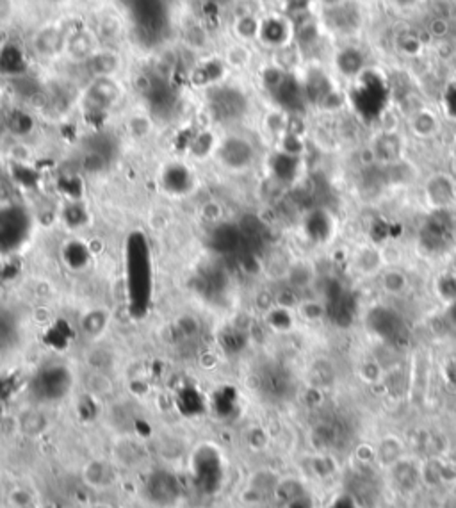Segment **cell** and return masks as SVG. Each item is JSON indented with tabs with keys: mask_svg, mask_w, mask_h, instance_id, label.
I'll return each mask as SVG.
<instances>
[{
	"mask_svg": "<svg viewBox=\"0 0 456 508\" xmlns=\"http://www.w3.org/2000/svg\"><path fill=\"white\" fill-rule=\"evenodd\" d=\"M86 387L87 391L93 396H99V398H106V396L113 395V380L102 371H91L90 375L86 376Z\"/></svg>",
	"mask_w": 456,
	"mask_h": 508,
	"instance_id": "cell-18",
	"label": "cell"
},
{
	"mask_svg": "<svg viewBox=\"0 0 456 508\" xmlns=\"http://www.w3.org/2000/svg\"><path fill=\"white\" fill-rule=\"evenodd\" d=\"M296 312L307 321H317L324 316V307L316 300H300L296 305Z\"/></svg>",
	"mask_w": 456,
	"mask_h": 508,
	"instance_id": "cell-22",
	"label": "cell"
},
{
	"mask_svg": "<svg viewBox=\"0 0 456 508\" xmlns=\"http://www.w3.org/2000/svg\"><path fill=\"white\" fill-rule=\"evenodd\" d=\"M25 68V59H23V52L13 43L2 47L0 50V70L11 77H18L23 73Z\"/></svg>",
	"mask_w": 456,
	"mask_h": 508,
	"instance_id": "cell-16",
	"label": "cell"
},
{
	"mask_svg": "<svg viewBox=\"0 0 456 508\" xmlns=\"http://www.w3.org/2000/svg\"><path fill=\"white\" fill-rule=\"evenodd\" d=\"M260 39L273 49L289 45V27L280 18H268L260 23Z\"/></svg>",
	"mask_w": 456,
	"mask_h": 508,
	"instance_id": "cell-13",
	"label": "cell"
},
{
	"mask_svg": "<svg viewBox=\"0 0 456 508\" xmlns=\"http://www.w3.org/2000/svg\"><path fill=\"white\" fill-rule=\"evenodd\" d=\"M455 190H456V177H455Z\"/></svg>",
	"mask_w": 456,
	"mask_h": 508,
	"instance_id": "cell-29",
	"label": "cell"
},
{
	"mask_svg": "<svg viewBox=\"0 0 456 508\" xmlns=\"http://www.w3.org/2000/svg\"><path fill=\"white\" fill-rule=\"evenodd\" d=\"M248 61H249V54L246 52L245 49H239V47L235 49V47H234V49H232L230 52H228V63H230V65H234V66H238V68H242V66H246V65H248Z\"/></svg>",
	"mask_w": 456,
	"mask_h": 508,
	"instance_id": "cell-26",
	"label": "cell"
},
{
	"mask_svg": "<svg viewBox=\"0 0 456 508\" xmlns=\"http://www.w3.org/2000/svg\"><path fill=\"white\" fill-rule=\"evenodd\" d=\"M66 47V35L57 27H45L36 35L35 49L43 57H56L57 54L64 52Z\"/></svg>",
	"mask_w": 456,
	"mask_h": 508,
	"instance_id": "cell-11",
	"label": "cell"
},
{
	"mask_svg": "<svg viewBox=\"0 0 456 508\" xmlns=\"http://www.w3.org/2000/svg\"><path fill=\"white\" fill-rule=\"evenodd\" d=\"M355 271L364 277H373L380 275L387 268L385 266V257L381 252L374 247H360L353 255Z\"/></svg>",
	"mask_w": 456,
	"mask_h": 508,
	"instance_id": "cell-7",
	"label": "cell"
},
{
	"mask_svg": "<svg viewBox=\"0 0 456 508\" xmlns=\"http://www.w3.org/2000/svg\"><path fill=\"white\" fill-rule=\"evenodd\" d=\"M424 198L431 209H448L456 202L455 177L449 173H433L424 182Z\"/></svg>",
	"mask_w": 456,
	"mask_h": 508,
	"instance_id": "cell-4",
	"label": "cell"
},
{
	"mask_svg": "<svg viewBox=\"0 0 456 508\" xmlns=\"http://www.w3.org/2000/svg\"><path fill=\"white\" fill-rule=\"evenodd\" d=\"M405 457V444L400 437L385 435L374 447V462L383 469H390Z\"/></svg>",
	"mask_w": 456,
	"mask_h": 508,
	"instance_id": "cell-10",
	"label": "cell"
},
{
	"mask_svg": "<svg viewBox=\"0 0 456 508\" xmlns=\"http://www.w3.org/2000/svg\"><path fill=\"white\" fill-rule=\"evenodd\" d=\"M128 129L133 132L134 137H144L147 134H150L152 130V123L147 116H134L128 123Z\"/></svg>",
	"mask_w": 456,
	"mask_h": 508,
	"instance_id": "cell-24",
	"label": "cell"
},
{
	"mask_svg": "<svg viewBox=\"0 0 456 508\" xmlns=\"http://www.w3.org/2000/svg\"><path fill=\"white\" fill-rule=\"evenodd\" d=\"M111 323V312L106 307L87 309L80 318V330L90 339L102 337L107 332Z\"/></svg>",
	"mask_w": 456,
	"mask_h": 508,
	"instance_id": "cell-12",
	"label": "cell"
},
{
	"mask_svg": "<svg viewBox=\"0 0 456 508\" xmlns=\"http://www.w3.org/2000/svg\"><path fill=\"white\" fill-rule=\"evenodd\" d=\"M219 164L232 173H242L255 163V148L242 136H228L219 141L216 150Z\"/></svg>",
	"mask_w": 456,
	"mask_h": 508,
	"instance_id": "cell-2",
	"label": "cell"
},
{
	"mask_svg": "<svg viewBox=\"0 0 456 508\" xmlns=\"http://www.w3.org/2000/svg\"><path fill=\"white\" fill-rule=\"evenodd\" d=\"M9 157H11L16 164H23V166H25V164H29L32 152H30V148L27 147V144L15 143L9 148Z\"/></svg>",
	"mask_w": 456,
	"mask_h": 508,
	"instance_id": "cell-25",
	"label": "cell"
},
{
	"mask_svg": "<svg viewBox=\"0 0 456 508\" xmlns=\"http://www.w3.org/2000/svg\"><path fill=\"white\" fill-rule=\"evenodd\" d=\"M11 15V0H0V22H4Z\"/></svg>",
	"mask_w": 456,
	"mask_h": 508,
	"instance_id": "cell-27",
	"label": "cell"
},
{
	"mask_svg": "<svg viewBox=\"0 0 456 508\" xmlns=\"http://www.w3.org/2000/svg\"><path fill=\"white\" fill-rule=\"evenodd\" d=\"M4 132H6V125L0 122V141H2V137H4Z\"/></svg>",
	"mask_w": 456,
	"mask_h": 508,
	"instance_id": "cell-28",
	"label": "cell"
},
{
	"mask_svg": "<svg viewBox=\"0 0 456 508\" xmlns=\"http://www.w3.org/2000/svg\"><path fill=\"white\" fill-rule=\"evenodd\" d=\"M371 157L387 166L401 163L405 154V141L396 129H383L371 141Z\"/></svg>",
	"mask_w": 456,
	"mask_h": 508,
	"instance_id": "cell-3",
	"label": "cell"
},
{
	"mask_svg": "<svg viewBox=\"0 0 456 508\" xmlns=\"http://www.w3.org/2000/svg\"><path fill=\"white\" fill-rule=\"evenodd\" d=\"M285 278L289 287L298 291V289H305L312 285L314 278H316V271H314V266L310 262L296 261L285 270Z\"/></svg>",
	"mask_w": 456,
	"mask_h": 508,
	"instance_id": "cell-14",
	"label": "cell"
},
{
	"mask_svg": "<svg viewBox=\"0 0 456 508\" xmlns=\"http://www.w3.org/2000/svg\"><path fill=\"white\" fill-rule=\"evenodd\" d=\"M121 99V87L114 77H99L91 79L90 86L84 89L82 106L86 114H107Z\"/></svg>",
	"mask_w": 456,
	"mask_h": 508,
	"instance_id": "cell-1",
	"label": "cell"
},
{
	"mask_svg": "<svg viewBox=\"0 0 456 508\" xmlns=\"http://www.w3.org/2000/svg\"><path fill=\"white\" fill-rule=\"evenodd\" d=\"M337 66L344 75H357L364 66L362 52L355 47H346L337 56Z\"/></svg>",
	"mask_w": 456,
	"mask_h": 508,
	"instance_id": "cell-17",
	"label": "cell"
},
{
	"mask_svg": "<svg viewBox=\"0 0 456 508\" xmlns=\"http://www.w3.org/2000/svg\"><path fill=\"white\" fill-rule=\"evenodd\" d=\"M200 216L209 223H218L225 216V207L219 202L209 200L200 207Z\"/></svg>",
	"mask_w": 456,
	"mask_h": 508,
	"instance_id": "cell-23",
	"label": "cell"
},
{
	"mask_svg": "<svg viewBox=\"0 0 456 508\" xmlns=\"http://www.w3.org/2000/svg\"><path fill=\"white\" fill-rule=\"evenodd\" d=\"M221 75H223L221 63L209 61L197 70V73H195V79H197V82L202 84V86H209V84L218 82L219 77Z\"/></svg>",
	"mask_w": 456,
	"mask_h": 508,
	"instance_id": "cell-20",
	"label": "cell"
},
{
	"mask_svg": "<svg viewBox=\"0 0 456 508\" xmlns=\"http://www.w3.org/2000/svg\"><path fill=\"white\" fill-rule=\"evenodd\" d=\"M410 280L407 273L398 268H385L380 273V287L388 296H401L407 292Z\"/></svg>",
	"mask_w": 456,
	"mask_h": 508,
	"instance_id": "cell-15",
	"label": "cell"
},
{
	"mask_svg": "<svg viewBox=\"0 0 456 508\" xmlns=\"http://www.w3.org/2000/svg\"><path fill=\"white\" fill-rule=\"evenodd\" d=\"M234 29L241 39H253L259 36L260 22H257V18L253 15L239 16V18L235 20Z\"/></svg>",
	"mask_w": 456,
	"mask_h": 508,
	"instance_id": "cell-21",
	"label": "cell"
},
{
	"mask_svg": "<svg viewBox=\"0 0 456 508\" xmlns=\"http://www.w3.org/2000/svg\"><path fill=\"white\" fill-rule=\"evenodd\" d=\"M415 460L403 459L398 464H394L388 471L390 474V482L396 487L398 492L401 494H412L415 492V489H419V485L422 483V471L421 464H414Z\"/></svg>",
	"mask_w": 456,
	"mask_h": 508,
	"instance_id": "cell-5",
	"label": "cell"
},
{
	"mask_svg": "<svg viewBox=\"0 0 456 508\" xmlns=\"http://www.w3.org/2000/svg\"><path fill=\"white\" fill-rule=\"evenodd\" d=\"M97 50H99V43H97L93 32L86 31V29H79V31L72 32V35H66L64 52L68 54L73 61H80L84 65Z\"/></svg>",
	"mask_w": 456,
	"mask_h": 508,
	"instance_id": "cell-6",
	"label": "cell"
},
{
	"mask_svg": "<svg viewBox=\"0 0 456 508\" xmlns=\"http://www.w3.org/2000/svg\"><path fill=\"white\" fill-rule=\"evenodd\" d=\"M87 73L91 79H99V77H114L118 68H120V57L113 50H97L93 56L84 63Z\"/></svg>",
	"mask_w": 456,
	"mask_h": 508,
	"instance_id": "cell-8",
	"label": "cell"
},
{
	"mask_svg": "<svg viewBox=\"0 0 456 508\" xmlns=\"http://www.w3.org/2000/svg\"><path fill=\"white\" fill-rule=\"evenodd\" d=\"M218 144L219 143H216L211 132H200L191 143V156L195 159H205L209 157V154L218 150Z\"/></svg>",
	"mask_w": 456,
	"mask_h": 508,
	"instance_id": "cell-19",
	"label": "cell"
},
{
	"mask_svg": "<svg viewBox=\"0 0 456 508\" xmlns=\"http://www.w3.org/2000/svg\"><path fill=\"white\" fill-rule=\"evenodd\" d=\"M408 125H410L412 134L419 140H430L440 129V122H438V116L428 107H419L414 113L410 114V120H408Z\"/></svg>",
	"mask_w": 456,
	"mask_h": 508,
	"instance_id": "cell-9",
	"label": "cell"
}]
</instances>
